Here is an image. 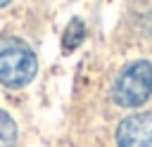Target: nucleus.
<instances>
[{"label": "nucleus", "mask_w": 152, "mask_h": 147, "mask_svg": "<svg viewBox=\"0 0 152 147\" xmlns=\"http://www.w3.org/2000/svg\"><path fill=\"white\" fill-rule=\"evenodd\" d=\"M38 71V57L17 36L0 38V83L10 90H19L33 81Z\"/></svg>", "instance_id": "obj_1"}, {"label": "nucleus", "mask_w": 152, "mask_h": 147, "mask_svg": "<svg viewBox=\"0 0 152 147\" xmlns=\"http://www.w3.org/2000/svg\"><path fill=\"white\" fill-rule=\"evenodd\" d=\"M152 95V64L147 59L131 62L114 81L112 100L119 107H140Z\"/></svg>", "instance_id": "obj_2"}, {"label": "nucleus", "mask_w": 152, "mask_h": 147, "mask_svg": "<svg viewBox=\"0 0 152 147\" xmlns=\"http://www.w3.org/2000/svg\"><path fill=\"white\" fill-rule=\"evenodd\" d=\"M119 147H152V111L126 116L116 128Z\"/></svg>", "instance_id": "obj_3"}, {"label": "nucleus", "mask_w": 152, "mask_h": 147, "mask_svg": "<svg viewBox=\"0 0 152 147\" xmlns=\"http://www.w3.org/2000/svg\"><path fill=\"white\" fill-rule=\"evenodd\" d=\"M83 38H86V26H83V21H81V19H71L69 26H66V31H64V36H62V50H64V52L76 50V47L83 43Z\"/></svg>", "instance_id": "obj_4"}, {"label": "nucleus", "mask_w": 152, "mask_h": 147, "mask_svg": "<svg viewBox=\"0 0 152 147\" xmlns=\"http://www.w3.org/2000/svg\"><path fill=\"white\" fill-rule=\"evenodd\" d=\"M0 147H17V123L2 109H0Z\"/></svg>", "instance_id": "obj_5"}, {"label": "nucleus", "mask_w": 152, "mask_h": 147, "mask_svg": "<svg viewBox=\"0 0 152 147\" xmlns=\"http://www.w3.org/2000/svg\"><path fill=\"white\" fill-rule=\"evenodd\" d=\"M133 12H135V19H138L140 28L152 36V0H138Z\"/></svg>", "instance_id": "obj_6"}, {"label": "nucleus", "mask_w": 152, "mask_h": 147, "mask_svg": "<svg viewBox=\"0 0 152 147\" xmlns=\"http://www.w3.org/2000/svg\"><path fill=\"white\" fill-rule=\"evenodd\" d=\"M10 2H14V0H0V9H2V7H7Z\"/></svg>", "instance_id": "obj_7"}]
</instances>
